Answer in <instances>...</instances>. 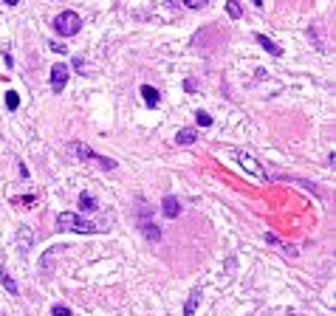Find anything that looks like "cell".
<instances>
[{"mask_svg":"<svg viewBox=\"0 0 336 316\" xmlns=\"http://www.w3.org/2000/svg\"><path fill=\"white\" fill-rule=\"evenodd\" d=\"M167 3H170V6H172V3H175V0H167Z\"/></svg>","mask_w":336,"mask_h":316,"instance_id":"21","label":"cell"},{"mask_svg":"<svg viewBox=\"0 0 336 316\" xmlns=\"http://www.w3.org/2000/svg\"><path fill=\"white\" fill-rule=\"evenodd\" d=\"M195 119H198V124H200V127H209V124H212V116H209V113H204V110H198V113H195Z\"/></svg>","mask_w":336,"mask_h":316,"instance_id":"16","label":"cell"},{"mask_svg":"<svg viewBox=\"0 0 336 316\" xmlns=\"http://www.w3.org/2000/svg\"><path fill=\"white\" fill-rule=\"evenodd\" d=\"M79 29H82V17L77 12H62V15L54 17V31L57 34L74 37V34H79Z\"/></svg>","mask_w":336,"mask_h":316,"instance_id":"3","label":"cell"},{"mask_svg":"<svg viewBox=\"0 0 336 316\" xmlns=\"http://www.w3.org/2000/svg\"><path fill=\"white\" fill-rule=\"evenodd\" d=\"M68 150L74 152V155L79 158V161H96V164L102 167V170H116V161L113 158H105V155H96V152L88 147V144H82V141H74V144H68Z\"/></svg>","mask_w":336,"mask_h":316,"instance_id":"2","label":"cell"},{"mask_svg":"<svg viewBox=\"0 0 336 316\" xmlns=\"http://www.w3.org/2000/svg\"><path fill=\"white\" fill-rule=\"evenodd\" d=\"M68 85V65L65 62H57L51 65V91H62V88Z\"/></svg>","mask_w":336,"mask_h":316,"instance_id":"5","label":"cell"},{"mask_svg":"<svg viewBox=\"0 0 336 316\" xmlns=\"http://www.w3.org/2000/svg\"><path fill=\"white\" fill-rule=\"evenodd\" d=\"M161 212H164V217H178L181 215V203H178V198H172V195H167L164 201H161Z\"/></svg>","mask_w":336,"mask_h":316,"instance_id":"6","label":"cell"},{"mask_svg":"<svg viewBox=\"0 0 336 316\" xmlns=\"http://www.w3.org/2000/svg\"><path fill=\"white\" fill-rule=\"evenodd\" d=\"M198 302H200V291L195 288L192 294H189V299H186V305H184V316H192L195 308H198Z\"/></svg>","mask_w":336,"mask_h":316,"instance_id":"10","label":"cell"},{"mask_svg":"<svg viewBox=\"0 0 336 316\" xmlns=\"http://www.w3.org/2000/svg\"><path fill=\"white\" fill-rule=\"evenodd\" d=\"M142 99H144V105H147V108H156L158 102H161V94H158L153 85H142Z\"/></svg>","mask_w":336,"mask_h":316,"instance_id":"7","label":"cell"},{"mask_svg":"<svg viewBox=\"0 0 336 316\" xmlns=\"http://www.w3.org/2000/svg\"><path fill=\"white\" fill-rule=\"evenodd\" d=\"M229 155L235 158V161H237V164H240V167H243L246 173H251V175H254V178H257V181H265V173H263V167H260L257 161H254V158L249 155V152H243V150H229Z\"/></svg>","mask_w":336,"mask_h":316,"instance_id":"4","label":"cell"},{"mask_svg":"<svg viewBox=\"0 0 336 316\" xmlns=\"http://www.w3.org/2000/svg\"><path fill=\"white\" fill-rule=\"evenodd\" d=\"M254 3H257V6H260V3H263V0H254Z\"/></svg>","mask_w":336,"mask_h":316,"instance_id":"22","label":"cell"},{"mask_svg":"<svg viewBox=\"0 0 336 316\" xmlns=\"http://www.w3.org/2000/svg\"><path fill=\"white\" fill-rule=\"evenodd\" d=\"M57 226L65 231H79V234H99L102 231V226H96V223H91V220H82V217H77L74 212H59Z\"/></svg>","mask_w":336,"mask_h":316,"instance_id":"1","label":"cell"},{"mask_svg":"<svg viewBox=\"0 0 336 316\" xmlns=\"http://www.w3.org/2000/svg\"><path fill=\"white\" fill-rule=\"evenodd\" d=\"M184 88H186V94H195V82H192V79H186Z\"/></svg>","mask_w":336,"mask_h":316,"instance_id":"19","label":"cell"},{"mask_svg":"<svg viewBox=\"0 0 336 316\" xmlns=\"http://www.w3.org/2000/svg\"><path fill=\"white\" fill-rule=\"evenodd\" d=\"M198 141V130L195 127H184L175 133V144H195Z\"/></svg>","mask_w":336,"mask_h":316,"instance_id":"8","label":"cell"},{"mask_svg":"<svg viewBox=\"0 0 336 316\" xmlns=\"http://www.w3.org/2000/svg\"><path fill=\"white\" fill-rule=\"evenodd\" d=\"M207 3H209V0H184V6H186V9H204Z\"/></svg>","mask_w":336,"mask_h":316,"instance_id":"18","label":"cell"},{"mask_svg":"<svg viewBox=\"0 0 336 316\" xmlns=\"http://www.w3.org/2000/svg\"><path fill=\"white\" fill-rule=\"evenodd\" d=\"M17 105H20V96H17V91H9V94H6V108H9V110H17Z\"/></svg>","mask_w":336,"mask_h":316,"instance_id":"15","label":"cell"},{"mask_svg":"<svg viewBox=\"0 0 336 316\" xmlns=\"http://www.w3.org/2000/svg\"><path fill=\"white\" fill-rule=\"evenodd\" d=\"M79 209H85V212H93V209H96V201H93V195H88V192L79 195Z\"/></svg>","mask_w":336,"mask_h":316,"instance_id":"13","label":"cell"},{"mask_svg":"<svg viewBox=\"0 0 336 316\" xmlns=\"http://www.w3.org/2000/svg\"><path fill=\"white\" fill-rule=\"evenodd\" d=\"M6 3H9V6H15V3H17V0H6Z\"/></svg>","mask_w":336,"mask_h":316,"instance_id":"20","label":"cell"},{"mask_svg":"<svg viewBox=\"0 0 336 316\" xmlns=\"http://www.w3.org/2000/svg\"><path fill=\"white\" fill-rule=\"evenodd\" d=\"M0 282H3V288H6L9 294H15V296H17V282L12 280V274H9L6 268H0Z\"/></svg>","mask_w":336,"mask_h":316,"instance_id":"11","label":"cell"},{"mask_svg":"<svg viewBox=\"0 0 336 316\" xmlns=\"http://www.w3.org/2000/svg\"><path fill=\"white\" fill-rule=\"evenodd\" d=\"M142 231H144V237H147V240H161V231H158V226H156V223H150V220L142 223Z\"/></svg>","mask_w":336,"mask_h":316,"instance_id":"12","label":"cell"},{"mask_svg":"<svg viewBox=\"0 0 336 316\" xmlns=\"http://www.w3.org/2000/svg\"><path fill=\"white\" fill-rule=\"evenodd\" d=\"M254 40H257V43L263 45V48L268 51V54H274V57H283V48H280V45L274 43V40H268V37H265V34H257V37H254Z\"/></svg>","mask_w":336,"mask_h":316,"instance_id":"9","label":"cell"},{"mask_svg":"<svg viewBox=\"0 0 336 316\" xmlns=\"http://www.w3.org/2000/svg\"><path fill=\"white\" fill-rule=\"evenodd\" d=\"M51 316H74V313H71V308H65V305H54Z\"/></svg>","mask_w":336,"mask_h":316,"instance_id":"17","label":"cell"},{"mask_svg":"<svg viewBox=\"0 0 336 316\" xmlns=\"http://www.w3.org/2000/svg\"><path fill=\"white\" fill-rule=\"evenodd\" d=\"M226 12H229L232 20H240V17H243V12H240V6H237V0H226Z\"/></svg>","mask_w":336,"mask_h":316,"instance_id":"14","label":"cell"}]
</instances>
